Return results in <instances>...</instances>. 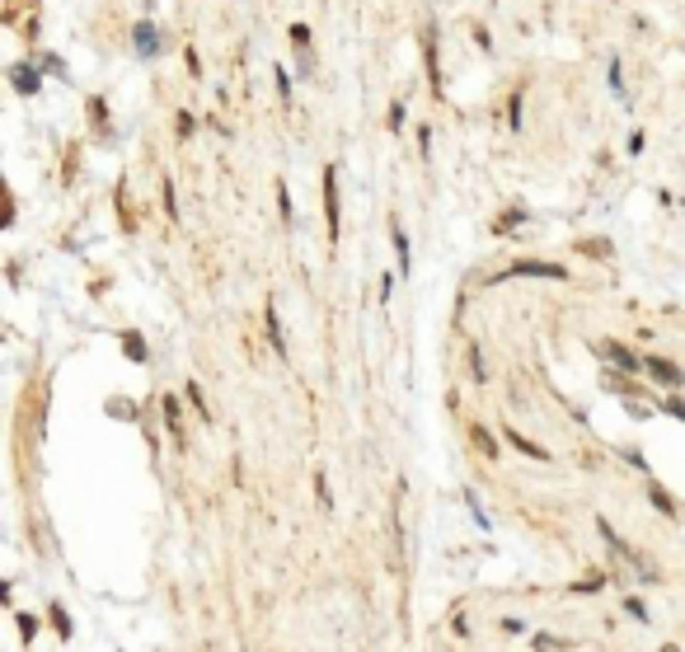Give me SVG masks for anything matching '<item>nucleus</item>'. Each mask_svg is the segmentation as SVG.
<instances>
[{
    "instance_id": "21",
    "label": "nucleus",
    "mask_w": 685,
    "mask_h": 652,
    "mask_svg": "<svg viewBox=\"0 0 685 652\" xmlns=\"http://www.w3.org/2000/svg\"><path fill=\"white\" fill-rule=\"evenodd\" d=\"M662 652H676V648H662Z\"/></svg>"
},
{
    "instance_id": "9",
    "label": "nucleus",
    "mask_w": 685,
    "mask_h": 652,
    "mask_svg": "<svg viewBox=\"0 0 685 652\" xmlns=\"http://www.w3.org/2000/svg\"><path fill=\"white\" fill-rule=\"evenodd\" d=\"M390 239H394V259H399V272H408V239H404V230H399V221L390 225Z\"/></svg>"
},
{
    "instance_id": "5",
    "label": "nucleus",
    "mask_w": 685,
    "mask_h": 652,
    "mask_svg": "<svg viewBox=\"0 0 685 652\" xmlns=\"http://www.w3.org/2000/svg\"><path fill=\"white\" fill-rule=\"evenodd\" d=\"M601 357H606L610 366H619V371H639V366H643V361L634 357L629 348H619V343H601Z\"/></svg>"
},
{
    "instance_id": "14",
    "label": "nucleus",
    "mask_w": 685,
    "mask_h": 652,
    "mask_svg": "<svg viewBox=\"0 0 685 652\" xmlns=\"http://www.w3.org/2000/svg\"><path fill=\"white\" fill-rule=\"evenodd\" d=\"M292 43L296 47H310V29H305V24H292Z\"/></svg>"
},
{
    "instance_id": "19",
    "label": "nucleus",
    "mask_w": 685,
    "mask_h": 652,
    "mask_svg": "<svg viewBox=\"0 0 685 652\" xmlns=\"http://www.w3.org/2000/svg\"><path fill=\"white\" fill-rule=\"evenodd\" d=\"M277 90H282V99H292V76L287 71H277Z\"/></svg>"
},
{
    "instance_id": "16",
    "label": "nucleus",
    "mask_w": 685,
    "mask_h": 652,
    "mask_svg": "<svg viewBox=\"0 0 685 652\" xmlns=\"http://www.w3.org/2000/svg\"><path fill=\"white\" fill-rule=\"evenodd\" d=\"M165 212H169V216H179V202H174V183H169V179H165Z\"/></svg>"
},
{
    "instance_id": "4",
    "label": "nucleus",
    "mask_w": 685,
    "mask_h": 652,
    "mask_svg": "<svg viewBox=\"0 0 685 652\" xmlns=\"http://www.w3.org/2000/svg\"><path fill=\"white\" fill-rule=\"evenodd\" d=\"M10 80H14V90L19 94H38L43 90V76H38L29 61H19V66H10Z\"/></svg>"
},
{
    "instance_id": "11",
    "label": "nucleus",
    "mask_w": 685,
    "mask_h": 652,
    "mask_svg": "<svg viewBox=\"0 0 685 652\" xmlns=\"http://www.w3.org/2000/svg\"><path fill=\"white\" fill-rule=\"evenodd\" d=\"M188 404L197 408L202 418H212V413H207V399H202V390H197V385H188Z\"/></svg>"
},
{
    "instance_id": "18",
    "label": "nucleus",
    "mask_w": 685,
    "mask_h": 652,
    "mask_svg": "<svg viewBox=\"0 0 685 652\" xmlns=\"http://www.w3.org/2000/svg\"><path fill=\"white\" fill-rule=\"evenodd\" d=\"M470 371L479 376V381H483V376H488V371H483V357H479V348H470Z\"/></svg>"
},
{
    "instance_id": "10",
    "label": "nucleus",
    "mask_w": 685,
    "mask_h": 652,
    "mask_svg": "<svg viewBox=\"0 0 685 652\" xmlns=\"http://www.w3.org/2000/svg\"><path fill=\"white\" fill-rule=\"evenodd\" d=\"M165 423H169V432H174V437H179V399H165Z\"/></svg>"
},
{
    "instance_id": "15",
    "label": "nucleus",
    "mask_w": 685,
    "mask_h": 652,
    "mask_svg": "<svg viewBox=\"0 0 685 652\" xmlns=\"http://www.w3.org/2000/svg\"><path fill=\"white\" fill-rule=\"evenodd\" d=\"M610 90L624 99V80H619V61H610Z\"/></svg>"
},
{
    "instance_id": "17",
    "label": "nucleus",
    "mask_w": 685,
    "mask_h": 652,
    "mask_svg": "<svg viewBox=\"0 0 685 652\" xmlns=\"http://www.w3.org/2000/svg\"><path fill=\"white\" fill-rule=\"evenodd\" d=\"M192 127H197V118H192V113H179V136H192Z\"/></svg>"
},
{
    "instance_id": "20",
    "label": "nucleus",
    "mask_w": 685,
    "mask_h": 652,
    "mask_svg": "<svg viewBox=\"0 0 685 652\" xmlns=\"http://www.w3.org/2000/svg\"><path fill=\"white\" fill-rule=\"evenodd\" d=\"M666 413H676V418H685V399H666Z\"/></svg>"
},
{
    "instance_id": "7",
    "label": "nucleus",
    "mask_w": 685,
    "mask_h": 652,
    "mask_svg": "<svg viewBox=\"0 0 685 652\" xmlns=\"http://www.w3.org/2000/svg\"><path fill=\"white\" fill-rule=\"evenodd\" d=\"M263 324H268V343H272V352L277 357H287V338H282V319H277V310H263Z\"/></svg>"
},
{
    "instance_id": "13",
    "label": "nucleus",
    "mask_w": 685,
    "mask_h": 652,
    "mask_svg": "<svg viewBox=\"0 0 685 652\" xmlns=\"http://www.w3.org/2000/svg\"><path fill=\"white\" fill-rule=\"evenodd\" d=\"M507 118H512V132L521 127V94H512V103H507Z\"/></svg>"
},
{
    "instance_id": "3",
    "label": "nucleus",
    "mask_w": 685,
    "mask_h": 652,
    "mask_svg": "<svg viewBox=\"0 0 685 652\" xmlns=\"http://www.w3.org/2000/svg\"><path fill=\"white\" fill-rule=\"evenodd\" d=\"M643 371H648L652 381H662V385H681L685 381L681 366H671V361H662V357H643Z\"/></svg>"
},
{
    "instance_id": "1",
    "label": "nucleus",
    "mask_w": 685,
    "mask_h": 652,
    "mask_svg": "<svg viewBox=\"0 0 685 652\" xmlns=\"http://www.w3.org/2000/svg\"><path fill=\"white\" fill-rule=\"evenodd\" d=\"M324 216H329V239L338 244V174L324 169Z\"/></svg>"
},
{
    "instance_id": "6",
    "label": "nucleus",
    "mask_w": 685,
    "mask_h": 652,
    "mask_svg": "<svg viewBox=\"0 0 685 652\" xmlns=\"http://www.w3.org/2000/svg\"><path fill=\"white\" fill-rule=\"evenodd\" d=\"M132 43H136V52H141V56H155V52H160V33H155V24L141 19V24L132 29Z\"/></svg>"
},
{
    "instance_id": "8",
    "label": "nucleus",
    "mask_w": 685,
    "mask_h": 652,
    "mask_svg": "<svg viewBox=\"0 0 685 652\" xmlns=\"http://www.w3.org/2000/svg\"><path fill=\"white\" fill-rule=\"evenodd\" d=\"M507 441H512V446H517V450H526L530 460H550V450H545V446H535V441H526V437H521L517 428H507Z\"/></svg>"
},
{
    "instance_id": "12",
    "label": "nucleus",
    "mask_w": 685,
    "mask_h": 652,
    "mask_svg": "<svg viewBox=\"0 0 685 652\" xmlns=\"http://www.w3.org/2000/svg\"><path fill=\"white\" fill-rule=\"evenodd\" d=\"M277 202H282V221H292V192H287V183H277Z\"/></svg>"
},
{
    "instance_id": "2",
    "label": "nucleus",
    "mask_w": 685,
    "mask_h": 652,
    "mask_svg": "<svg viewBox=\"0 0 685 652\" xmlns=\"http://www.w3.org/2000/svg\"><path fill=\"white\" fill-rule=\"evenodd\" d=\"M512 277H545V281H563L568 272H563L559 263H535V259H526V263H517V268H512Z\"/></svg>"
}]
</instances>
